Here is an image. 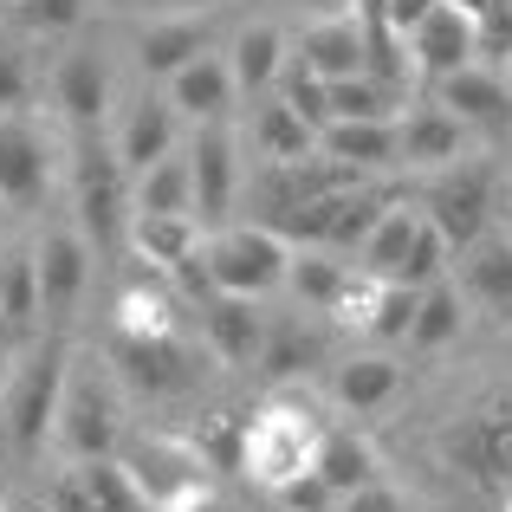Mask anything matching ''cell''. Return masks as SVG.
Returning <instances> with one entry per match:
<instances>
[{
	"mask_svg": "<svg viewBox=\"0 0 512 512\" xmlns=\"http://www.w3.org/2000/svg\"><path fill=\"white\" fill-rule=\"evenodd\" d=\"M117 461H124L130 487L143 493L150 512H208V500H214V467L195 448V435H169V428L130 435L117 448Z\"/></svg>",
	"mask_w": 512,
	"mask_h": 512,
	"instance_id": "6da1fadb",
	"label": "cell"
},
{
	"mask_svg": "<svg viewBox=\"0 0 512 512\" xmlns=\"http://www.w3.org/2000/svg\"><path fill=\"white\" fill-rule=\"evenodd\" d=\"M65 376H72V344H65V331L46 325V338L20 357V370L7 376V396H0V415H7V428H13V454H20V461H39V454L52 448Z\"/></svg>",
	"mask_w": 512,
	"mask_h": 512,
	"instance_id": "7a4b0ae2",
	"label": "cell"
},
{
	"mask_svg": "<svg viewBox=\"0 0 512 512\" xmlns=\"http://www.w3.org/2000/svg\"><path fill=\"white\" fill-rule=\"evenodd\" d=\"M318 435H325V422H318V409H312V402H299V396H266V402H253L240 474H247L253 487L279 493L286 480H299L305 467H312Z\"/></svg>",
	"mask_w": 512,
	"mask_h": 512,
	"instance_id": "3957f363",
	"label": "cell"
},
{
	"mask_svg": "<svg viewBox=\"0 0 512 512\" xmlns=\"http://www.w3.org/2000/svg\"><path fill=\"white\" fill-rule=\"evenodd\" d=\"M72 208H78V234L98 253H111L130 234V169L117 156L111 130L72 137Z\"/></svg>",
	"mask_w": 512,
	"mask_h": 512,
	"instance_id": "277c9868",
	"label": "cell"
},
{
	"mask_svg": "<svg viewBox=\"0 0 512 512\" xmlns=\"http://www.w3.org/2000/svg\"><path fill=\"white\" fill-rule=\"evenodd\" d=\"M208 266L221 292H247V299H266L273 286H286L292 266V240L273 234L266 221H234L208 234Z\"/></svg>",
	"mask_w": 512,
	"mask_h": 512,
	"instance_id": "5b68a950",
	"label": "cell"
},
{
	"mask_svg": "<svg viewBox=\"0 0 512 512\" xmlns=\"http://www.w3.org/2000/svg\"><path fill=\"white\" fill-rule=\"evenodd\" d=\"M415 208L441 227V240H448L454 253L474 247V240L493 227V169L487 163H448V169H435Z\"/></svg>",
	"mask_w": 512,
	"mask_h": 512,
	"instance_id": "8992f818",
	"label": "cell"
},
{
	"mask_svg": "<svg viewBox=\"0 0 512 512\" xmlns=\"http://www.w3.org/2000/svg\"><path fill=\"white\" fill-rule=\"evenodd\" d=\"M52 448H65L72 461H98V454L124 448V415H117V396H111V383H104L98 370H72L65 376Z\"/></svg>",
	"mask_w": 512,
	"mask_h": 512,
	"instance_id": "52a82bcc",
	"label": "cell"
},
{
	"mask_svg": "<svg viewBox=\"0 0 512 512\" xmlns=\"http://www.w3.org/2000/svg\"><path fill=\"white\" fill-rule=\"evenodd\" d=\"M461 474H474V487H506L512 493V396H487L480 409H467L461 422L441 435Z\"/></svg>",
	"mask_w": 512,
	"mask_h": 512,
	"instance_id": "ba28073f",
	"label": "cell"
},
{
	"mask_svg": "<svg viewBox=\"0 0 512 512\" xmlns=\"http://www.w3.org/2000/svg\"><path fill=\"white\" fill-rule=\"evenodd\" d=\"M357 182H363V169H350L325 150L292 156V163H260V175H253V221H279V214L305 208V201H325L338 188H357Z\"/></svg>",
	"mask_w": 512,
	"mask_h": 512,
	"instance_id": "9c48e42d",
	"label": "cell"
},
{
	"mask_svg": "<svg viewBox=\"0 0 512 512\" xmlns=\"http://www.w3.org/2000/svg\"><path fill=\"white\" fill-rule=\"evenodd\" d=\"M214 33H221V13H214V7L143 20L137 33H130V46H137V72H143V78H156V85H169V78L182 72L188 59L214 52Z\"/></svg>",
	"mask_w": 512,
	"mask_h": 512,
	"instance_id": "30bf717a",
	"label": "cell"
},
{
	"mask_svg": "<svg viewBox=\"0 0 512 512\" xmlns=\"http://www.w3.org/2000/svg\"><path fill=\"white\" fill-rule=\"evenodd\" d=\"M188 175H195V221L201 227H227L240 195V143L227 124H195L188 137Z\"/></svg>",
	"mask_w": 512,
	"mask_h": 512,
	"instance_id": "8fae6325",
	"label": "cell"
},
{
	"mask_svg": "<svg viewBox=\"0 0 512 512\" xmlns=\"http://www.w3.org/2000/svg\"><path fill=\"white\" fill-rule=\"evenodd\" d=\"M39 260V305H46V325L65 331L72 325V305L91 286V240L78 227H46V240H33Z\"/></svg>",
	"mask_w": 512,
	"mask_h": 512,
	"instance_id": "7c38bea8",
	"label": "cell"
},
{
	"mask_svg": "<svg viewBox=\"0 0 512 512\" xmlns=\"http://www.w3.org/2000/svg\"><path fill=\"white\" fill-rule=\"evenodd\" d=\"M46 195H52V150L39 124H26L20 111L0 117V208L33 214Z\"/></svg>",
	"mask_w": 512,
	"mask_h": 512,
	"instance_id": "4fadbf2b",
	"label": "cell"
},
{
	"mask_svg": "<svg viewBox=\"0 0 512 512\" xmlns=\"http://www.w3.org/2000/svg\"><path fill=\"white\" fill-rule=\"evenodd\" d=\"M52 111H59L65 137L104 130V117H111V65H104L91 46H72L59 65H52Z\"/></svg>",
	"mask_w": 512,
	"mask_h": 512,
	"instance_id": "5bb4252c",
	"label": "cell"
},
{
	"mask_svg": "<svg viewBox=\"0 0 512 512\" xmlns=\"http://www.w3.org/2000/svg\"><path fill=\"white\" fill-rule=\"evenodd\" d=\"M111 370H124V383L143 389V396H175V389L195 383V350H188L182 331H169V338H124V331H111Z\"/></svg>",
	"mask_w": 512,
	"mask_h": 512,
	"instance_id": "9a60e30c",
	"label": "cell"
},
{
	"mask_svg": "<svg viewBox=\"0 0 512 512\" xmlns=\"http://www.w3.org/2000/svg\"><path fill=\"white\" fill-rule=\"evenodd\" d=\"M111 143H117V156H124L130 175L163 163L175 143H182V111L169 104V91H137V98L124 104V117H117Z\"/></svg>",
	"mask_w": 512,
	"mask_h": 512,
	"instance_id": "2e32d148",
	"label": "cell"
},
{
	"mask_svg": "<svg viewBox=\"0 0 512 512\" xmlns=\"http://www.w3.org/2000/svg\"><path fill=\"white\" fill-rule=\"evenodd\" d=\"M195 312H201V338H208V350L227 370H253V363H260V344H266L260 299H247V292H214Z\"/></svg>",
	"mask_w": 512,
	"mask_h": 512,
	"instance_id": "e0dca14e",
	"label": "cell"
},
{
	"mask_svg": "<svg viewBox=\"0 0 512 512\" xmlns=\"http://www.w3.org/2000/svg\"><path fill=\"white\" fill-rule=\"evenodd\" d=\"M409 65L428 78V85H441L448 72H461V65H474L480 52H474V13L467 7H454V0H441L435 13H428L422 26H415L409 39Z\"/></svg>",
	"mask_w": 512,
	"mask_h": 512,
	"instance_id": "ac0fdd59",
	"label": "cell"
},
{
	"mask_svg": "<svg viewBox=\"0 0 512 512\" xmlns=\"http://www.w3.org/2000/svg\"><path fill=\"white\" fill-rule=\"evenodd\" d=\"M292 52H299V59L312 65L318 78H350V72H370V39H363L357 7L325 13V20H305V26H299V39H292Z\"/></svg>",
	"mask_w": 512,
	"mask_h": 512,
	"instance_id": "d6986e66",
	"label": "cell"
},
{
	"mask_svg": "<svg viewBox=\"0 0 512 512\" xmlns=\"http://www.w3.org/2000/svg\"><path fill=\"white\" fill-rule=\"evenodd\" d=\"M435 104H448L467 130H506L512 124V85H506V72H500V65H480V59L441 78Z\"/></svg>",
	"mask_w": 512,
	"mask_h": 512,
	"instance_id": "ffe728a7",
	"label": "cell"
},
{
	"mask_svg": "<svg viewBox=\"0 0 512 512\" xmlns=\"http://www.w3.org/2000/svg\"><path fill=\"white\" fill-rule=\"evenodd\" d=\"M163 91H169V104L188 117V124H227V111H234V98H240L227 52H201V59H188Z\"/></svg>",
	"mask_w": 512,
	"mask_h": 512,
	"instance_id": "44dd1931",
	"label": "cell"
},
{
	"mask_svg": "<svg viewBox=\"0 0 512 512\" xmlns=\"http://www.w3.org/2000/svg\"><path fill=\"white\" fill-rule=\"evenodd\" d=\"M402 130V169H448L467 156V124L448 111V104H415V111L396 117Z\"/></svg>",
	"mask_w": 512,
	"mask_h": 512,
	"instance_id": "7402d4cb",
	"label": "cell"
},
{
	"mask_svg": "<svg viewBox=\"0 0 512 512\" xmlns=\"http://www.w3.org/2000/svg\"><path fill=\"white\" fill-rule=\"evenodd\" d=\"M318 150L363 175L402 169V130H396V117H338V124L318 130Z\"/></svg>",
	"mask_w": 512,
	"mask_h": 512,
	"instance_id": "603a6c76",
	"label": "cell"
},
{
	"mask_svg": "<svg viewBox=\"0 0 512 512\" xmlns=\"http://www.w3.org/2000/svg\"><path fill=\"white\" fill-rule=\"evenodd\" d=\"M396 396H402V363L389 357V350H357V357H344L338 370H331V402H338L344 415H376Z\"/></svg>",
	"mask_w": 512,
	"mask_h": 512,
	"instance_id": "cb8c5ba5",
	"label": "cell"
},
{
	"mask_svg": "<svg viewBox=\"0 0 512 512\" xmlns=\"http://www.w3.org/2000/svg\"><path fill=\"white\" fill-rule=\"evenodd\" d=\"M461 299L493 318H512V234H480L461 247Z\"/></svg>",
	"mask_w": 512,
	"mask_h": 512,
	"instance_id": "d4e9b609",
	"label": "cell"
},
{
	"mask_svg": "<svg viewBox=\"0 0 512 512\" xmlns=\"http://www.w3.org/2000/svg\"><path fill=\"white\" fill-rule=\"evenodd\" d=\"M286 52H292L286 26H273V20L240 26V33H234V46H227V65H234L240 98H266V91L279 85V65H286Z\"/></svg>",
	"mask_w": 512,
	"mask_h": 512,
	"instance_id": "484cf974",
	"label": "cell"
},
{
	"mask_svg": "<svg viewBox=\"0 0 512 512\" xmlns=\"http://www.w3.org/2000/svg\"><path fill=\"white\" fill-rule=\"evenodd\" d=\"M111 318L124 338H169V331H182V299H175V286H156V279L130 273L111 299Z\"/></svg>",
	"mask_w": 512,
	"mask_h": 512,
	"instance_id": "4316f807",
	"label": "cell"
},
{
	"mask_svg": "<svg viewBox=\"0 0 512 512\" xmlns=\"http://www.w3.org/2000/svg\"><path fill=\"white\" fill-rule=\"evenodd\" d=\"M247 137H253V156H260V163H292V156H312L318 150V130L305 124L279 91H273V98H253Z\"/></svg>",
	"mask_w": 512,
	"mask_h": 512,
	"instance_id": "83f0119b",
	"label": "cell"
},
{
	"mask_svg": "<svg viewBox=\"0 0 512 512\" xmlns=\"http://www.w3.org/2000/svg\"><path fill=\"white\" fill-rule=\"evenodd\" d=\"M130 214H195V175L188 150H169L163 163L130 175Z\"/></svg>",
	"mask_w": 512,
	"mask_h": 512,
	"instance_id": "f1b7e54d",
	"label": "cell"
},
{
	"mask_svg": "<svg viewBox=\"0 0 512 512\" xmlns=\"http://www.w3.org/2000/svg\"><path fill=\"white\" fill-rule=\"evenodd\" d=\"M130 247H137V260H150V266H169L175 260H188V253L208 240V227L195 221V214H130Z\"/></svg>",
	"mask_w": 512,
	"mask_h": 512,
	"instance_id": "f546056e",
	"label": "cell"
},
{
	"mask_svg": "<svg viewBox=\"0 0 512 512\" xmlns=\"http://www.w3.org/2000/svg\"><path fill=\"white\" fill-rule=\"evenodd\" d=\"M312 474H325L338 493H357L363 480H383V467H376V448L357 435V428H331L318 435V454H312Z\"/></svg>",
	"mask_w": 512,
	"mask_h": 512,
	"instance_id": "4dcf8cb0",
	"label": "cell"
},
{
	"mask_svg": "<svg viewBox=\"0 0 512 512\" xmlns=\"http://www.w3.org/2000/svg\"><path fill=\"white\" fill-rule=\"evenodd\" d=\"M415 227H422V208L396 201V208L370 227V240L357 247V266L370 279H402V260H409V247H415Z\"/></svg>",
	"mask_w": 512,
	"mask_h": 512,
	"instance_id": "1f68e13d",
	"label": "cell"
},
{
	"mask_svg": "<svg viewBox=\"0 0 512 512\" xmlns=\"http://www.w3.org/2000/svg\"><path fill=\"white\" fill-rule=\"evenodd\" d=\"M39 318H46V305H39V260H33V247H20L0 260V325L13 338H26Z\"/></svg>",
	"mask_w": 512,
	"mask_h": 512,
	"instance_id": "d6a6232c",
	"label": "cell"
},
{
	"mask_svg": "<svg viewBox=\"0 0 512 512\" xmlns=\"http://www.w3.org/2000/svg\"><path fill=\"white\" fill-rule=\"evenodd\" d=\"M312 363H318V338L299 318H266V344H260V363H253L266 383H299Z\"/></svg>",
	"mask_w": 512,
	"mask_h": 512,
	"instance_id": "836d02e7",
	"label": "cell"
},
{
	"mask_svg": "<svg viewBox=\"0 0 512 512\" xmlns=\"http://www.w3.org/2000/svg\"><path fill=\"white\" fill-rule=\"evenodd\" d=\"M344 279H350V266H344V260H338L331 247H292L286 286L299 292L305 305H318V312H331V305H338V292H344Z\"/></svg>",
	"mask_w": 512,
	"mask_h": 512,
	"instance_id": "e575fe53",
	"label": "cell"
},
{
	"mask_svg": "<svg viewBox=\"0 0 512 512\" xmlns=\"http://www.w3.org/2000/svg\"><path fill=\"white\" fill-rule=\"evenodd\" d=\"M402 111H409L402 85H389V78H376V72L331 78V124L338 117H402Z\"/></svg>",
	"mask_w": 512,
	"mask_h": 512,
	"instance_id": "d590c367",
	"label": "cell"
},
{
	"mask_svg": "<svg viewBox=\"0 0 512 512\" xmlns=\"http://www.w3.org/2000/svg\"><path fill=\"white\" fill-rule=\"evenodd\" d=\"M461 325H467V299L454 286H422V305H415V325H409V344L415 350H441V344H454L461 338Z\"/></svg>",
	"mask_w": 512,
	"mask_h": 512,
	"instance_id": "8d00e7d4",
	"label": "cell"
},
{
	"mask_svg": "<svg viewBox=\"0 0 512 512\" xmlns=\"http://www.w3.org/2000/svg\"><path fill=\"white\" fill-rule=\"evenodd\" d=\"M72 474H78V487H85L91 512H150V506H143V493L130 487V474H124V461H117V454H98V461H78Z\"/></svg>",
	"mask_w": 512,
	"mask_h": 512,
	"instance_id": "74e56055",
	"label": "cell"
},
{
	"mask_svg": "<svg viewBox=\"0 0 512 512\" xmlns=\"http://www.w3.org/2000/svg\"><path fill=\"white\" fill-rule=\"evenodd\" d=\"M415 305H422V292H415V286H402V279H376V299H370V318H363V338H370V344H409Z\"/></svg>",
	"mask_w": 512,
	"mask_h": 512,
	"instance_id": "f35d334b",
	"label": "cell"
},
{
	"mask_svg": "<svg viewBox=\"0 0 512 512\" xmlns=\"http://www.w3.org/2000/svg\"><path fill=\"white\" fill-rule=\"evenodd\" d=\"M273 91H279V98H286L312 130L331 124V78H318L312 65L299 59V52H286V65H279V85H273Z\"/></svg>",
	"mask_w": 512,
	"mask_h": 512,
	"instance_id": "ab89813d",
	"label": "cell"
},
{
	"mask_svg": "<svg viewBox=\"0 0 512 512\" xmlns=\"http://www.w3.org/2000/svg\"><path fill=\"white\" fill-rule=\"evenodd\" d=\"M247 415L253 409H214L208 422L195 428V448L208 454L214 474H240V454H247Z\"/></svg>",
	"mask_w": 512,
	"mask_h": 512,
	"instance_id": "60d3db41",
	"label": "cell"
},
{
	"mask_svg": "<svg viewBox=\"0 0 512 512\" xmlns=\"http://www.w3.org/2000/svg\"><path fill=\"white\" fill-rule=\"evenodd\" d=\"M448 260H454V247L441 240V227L422 214V227H415V247H409V260H402V286H435L441 273H448Z\"/></svg>",
	"mask_w": 512,
	"mask_h": 512,
	"instance_id": "b9f144b4",
	"label": "cell"
},
{
	"mask_svg": "<svg viewBox=\"0 0 512 512\" xmlns=\"http://www.w3.org/2000/svg\"><path fill=\"white\" fill-rule=\"evenodd\" d=\"M338 500H344V493L331 487L325 474H312V467H305L299 480H286V487L273 493V506H279V512H338Z\"/></svg>",
	"mask_w": 512,
	"mask_h": 512,
	"instance_id": "7bdbcfd3",
	"label": "cell"
},
{
	"mask_svg": "<svg viewBox=\"0 0 512 512\" xmlns=\"http://www.w3.org/2000/svg\"><path fill=\"white\" fill-rule=\"evenodd\" d=\"M33 104V59L20 46H0V117Z\"/></svg>",
	"mask_w": 512,
	"mask_h": 512,
	"instance_id": "ee69618b",
	"label": "cell"
},
{
	"mask_svg": "<svg viewBox=\"0 0 512 512\" xmlns=\"http://www.w3.org/2000/svg\"><path fill=\"white\" fill-rule=\"evenodd\" d=\"M91 0H20V20L33 26V33H72L78 20H85Z\"/></svg>",
	"mask_w": 512,
	"mask_h": 512,
	"instance_id": "f6af8a7d",
	"label": "cell"
},
{
	"mask_svg": "<svg viewBox=\"0 0 512 512\" xmlns=\"http://www.w3.org/2000/svg\"><path fill=\"white\" fill-rule=\"evenodd\" d=\"M338 512H402V500L383 487V480H363L357 493H344V500H338Z\"/></svg>",
	"mask_w": 512,
	"mask_h": 512,
	"instance_id": "bcb514c9",
	"label": "cell"
},
{
	"mask_svg": "<svg viewBox=\"0 0 512 512\" xmlns=\"http://www.w3.org/2000/svg\"><path fill=\"white\" fill-rule=\"evenodd\" d=\"M435 7H441V0H383V20H389V26H396V33H402V39H409V33H415V26H422V20H428V13H435Z\"/></svg>",
	"mask_w": 512,
	"mask_h": 512,
	"instance_id": "7dc6e473",
	"label": "cell"
},
{
	"mask_svg": "<svg viewBox=\"0 0 512 512\" xmlns=\"http://www.w3.org/2000/svg\"><path fill=\"white\" fill-rule=\"evenodd\" d=\"M46 500L59 506V512H91V500H85V487H78V474H59L46 487Z\"/></svg>",
	"mask_w": 512,
	"mask_h": 512,
	"instance_id": "c3c4849f",
	"label": "cell"
},
{
	"mask_svg": "<svg viewBox=\"0 0 512 512\" xmlns=\"http://www.w3.org/2000/svg\"><path fill=\"white\" fill-rule=\"evenodd\" d=\"M0 512H59L52 500H33V493H13V500H0Z\"/></svg>",
	"mask_w": 512,
	"mask_h": 512,
	"instance_id": "681fc988",
	"label": "cell"
},
{
	"mask_svg": "<svg viewBox=\"0 0 512 512\" xmlns=\"http://www.w3.org/2000/svg\"><path fill=\"white\" fill-rule=\"evenodd\" d=\"M13 461H20V454H13V428H7V415H0V474H7Z\"/></svg>",
	"mask_w": 512,
	"mask_h": 512,
	"instance_id": "f907efd6",
	"label": "cell"
},
{
	"mask_svg": "<svg viewBox=\"0 0 512 512\" xmlns=\"http://www.w3.org/2000/svg\"><path fill=\"white\" fill-rule=\"evenodd\" d=\"M7 338H13V331H7V325H0V376H7Z\"/></svg>",
	"mask_w": 512,
	"mask_h": 512,
	"instance_id": "816d5d0a",
	"label": "cell"
},
{
	"mask_svg": "<svg viewBox=\"0 0 512 512\" xmlns=\"http://www.w3.org/2000/svg\"><path fill=\"white\" fill-rule=\"evenodd\" d=\"M500 72H506V85H512V52H506V65H500Z\"/></svg>",
	"mask_w": 512,
	"mask_h": 512,
	"instance_id": "f5cc1de1",
	"label": "cell"
},
{
	"mask_svg": "<svg viewBox=\"0 0 512 512\" xmlns=\"http://www.w3.org/2000/svg\"><path fill=\"white\" fill-rule=\"evenodd\" d=\"M506 512H512V493H506Z\"/></svg>",
	"mask_w": 512,
	"mask_h": 512,
	"instance_id": "db71d44e",
	"label": "cell"
},
{
	"mask_svg": "<svg viewBox=\"0 0 512 512\" xmlns=\"http://www.w3.org/2000/svg\"><path fill=\"white\" fill-rule=\"evenodd\" d=\"M0 260H7V253H0Z\"/></svg>",
	"mask_w": 512,
	"mask_h": 512,
	"instance_id": "11a10c76",
	"label": "cell"
},
{
	"mask_svg": "<svg viewBox=\"0 0 512 512\" xmlns=\"http://www.w3.org/2000/svg\"><path fill=\"white\" fill-rule=\"evenodd\" d=\"M273 512H279V506H273Z\"/></svg>",
	"mask_w": 512,
	"mask_h": 512,
	"instance_id": "9f6ffc18",
	"label": "cell"
}]
</instances>
